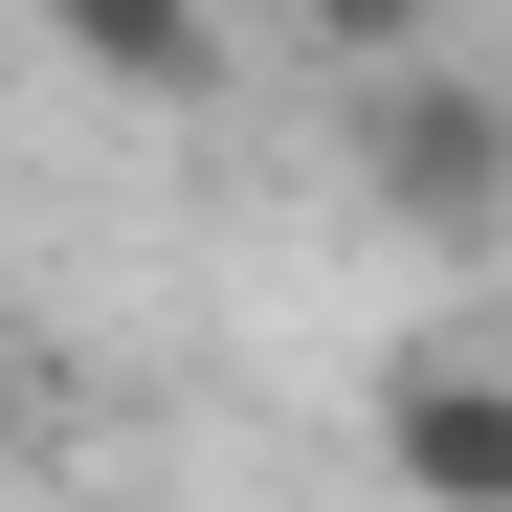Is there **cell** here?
I'll list each match as a JSON object with an SVG mask.
<instances>
[{
	"instance_id": "cell-2",
	"label": "cell",
	"mask_w": 512,
	"mask_h": 512,
	"mask_svg": "<svg viewBox=\"0 0 512 512\" xmlns=\"http://www.w3.org/2000/svg\"><path fill=\"white\" fill-rule=\"evenodd\" d=\"M379 468L423 512H512V357L490 334H401L379 357Z\"/></svg>"
},
{
	"instance_id": "cell-1",
	"label": "cell",
	"mask_w": 512,
	"mask_h": 512,
	"mask_svg": "<svg viewBox=\"0 0 512 512\" xmlns=\"http://www.w3.org/2000/svg\"><path fill=\"white\" fill-rule=\"evenodd\" d=\"M357 179H379V223H423V245H490V223H512V67H468V45L357 67Z\"/></svg>"
},
{
	"instance_id": "cell-3",
	"label": "cell",
	"mask_w": 512,
	"mask_h": 512,
	"mask_svg": "<svg viewBox=\"0 0 512 512\" xmlns=\"http://www.w3.org/2000/svg\"><path fill=\"white\" fill-rule=\"evenodd\" d=\"M45 45H67V67H90V90H134V112H201V90H223V67H245V45L201 23V0H67V23H45Z\"/></svg>"
}]
</instances>
